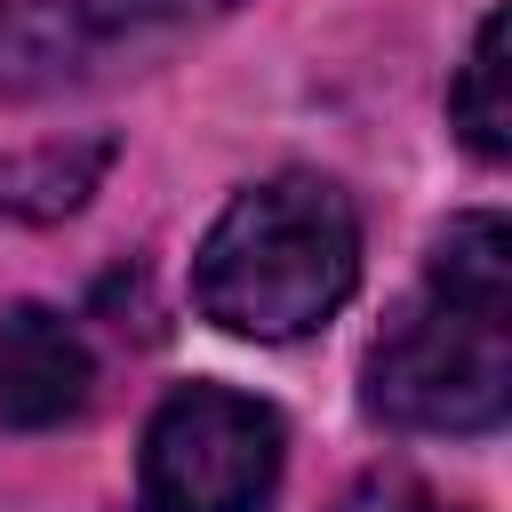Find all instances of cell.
Segmentation results:
<instances>
[{"label":"cell","mask_w":512,"mask_h":512,"mask_svg":"<svg viewBox=\"0 0 512 512\" xmlns=\"http://www.w3.org/2000/svg\"><path fill=\"white\" fill-rule=\"evenodd\" d=\"M432 280L456 288V296H488V304H512V232L504 216H456L432 248Z\"/></svg>","instance_id":"obj_7"},{"label":"cell","mask_w":512,"mask_h":512,"mask_svg":"<svg viewBox=\"0 0 512 512\" xmlns=\"http://www.w3.org/2000/svg\"><path fill=\"white\" fill-rule=\"evenodd\" d=\"M368 408L400 432H496L512 408V304L424 280L368 352Z\"/></svg>","instance_id":"obj_2"},{"label":"cell","mask_w":512,"mask_h":512,"mask_svg":"<svg viewBox=\"0 0 512 512\" xmlns=\"http://www.w3.org/2000/svg\"><path fill=\"white\" fill-rule=\"evenodd\" d=\"M104 160H112L104 136L80 144V152H32V160L0 168V208H16V216H64V208L88 200V184H96Z\"/></svg>","instance_id":"obj_8"},{"label":"cell","mask_w":512,"mask_h":512,"mask_svg":"<svg viewBox=\"0 0 512 512\" xmlns=\"http://www.w3.org/2000/svg\"><path fill=\"white\" fill-rule=\"evenodd\" d=\"M448 112H456V128H464V144L480 160L512 152V16L504 8L480 16V40H472V56H464V72L448 88Z\"/></svg>","instance_id":"obj_6"},{"label":"cell","mask_w":512,"mask_h":512,"mask_svg":"<svg viewBox=\"0 0 512 512\" xmlns=\"http://www.w3.org/2000/svg\"><path fill=\"white\" fill-rule=\"evenodd\" d=\"M336 512H448V504H440L424 480H408V472H368Z\"/></svg>","instance_id":"obj_9"},{"label":"cell","mask_w":512,"mask_h":512,"mask_svg":"<svg viewBox=\"0 0 512 512\" xmlns=\"http://www.w3.org/2000/svg\"><path fill=\"white\" fill-rule=\"evenodd\" d=\"M360 288V216L328 176H264L232 192L192 256V296L216 328L288 344Z\"/></svg>","instance_id":"obj_1"},{"label":"cell","mask_w":512,"mask_h":512,"mask_svg":"<svg viewBox=\"0 0 512 512\" xmlns=\"http://www.w3.org/2000/svg\"><path fill=\"white\" fill-rule=\"evenodd\" d=\"M280 416L232 384H184L144 424L136 504L144 512H256L280 488Z\"/></svg>","instance_id":"obj_3"},{"label":"cell","mask_w":512,"mask_h":512,"mask_svg":"<svg viewBox=\"0 0 512 512\" xmlns=\"http://www.w3.org/2000/svg\"><path fill=\"white\" fill-rule=\"evenodd\" d=\"M88 392H96L88 336L48 304H0V424L8 432H48L80 416Z\"/></svg>","instance_id":"obj_5"},{"label":"cell","mask_w":512,"mask_h":512,"mask_svg":"<svg viewBox=\"0 0 512 512\" xmlns=\"http://www.w3.org/2000/svg\"><path fill=\"white\" fill-rule=\"evenodd\" d=\"M232 0H0V88H56L112 40L176 32Z\"/></svg>","instance_id":"obj_4"}]
</instances>
